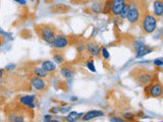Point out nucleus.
I'll return each instance as SVG.
<instances>
[{
	"mask_svg": "<svg viewBox=\"0 0 163 122\" xmlns=\"http://www.w3.org/2000/svg\"><path fill=\"white\" fill-rule=\"evenodd\" d=\"M145 94L147 97L152 98H160L163 95V85L159 82H151L150 85H146Z\"/></svg>",
	"mask_w": 163,
	"mask_h": 122,
	"instance_id": "20e7f679",
	"label": "nucleus"
},
{
	"mask_svg": "<svg viewBox=\"0 0 163 122\" xmlns=\"http://www.w3.org/2000/svg\"><path fill=\"white\" fill-rule=\"evenodd\" d=\"M133 47L136 51V57L137 58H142L144 57L145 55H147L149 53L153 51L152 48L148 47L147 45H145L142 41H135L134 44H133Z\"/></svg>",
	"mask_w": 163,
	"mask_h": 122,
	"instance_id": "39448f33",
	"label": "nucleus"
},
{
	"mask_svg": "<svg viewBox=\"0 0 163 122\" xmlns=\"http://www.w3.org/2000/svg\"><path fill=\"white\" fill-rule=\"evenodd\" d=\"M92 10L94 11L95 13H100V12H103V6H101L100 4H93L92 6Z\"/></svg>",
	"mask_w": 163,
	"mask_h": 122,
	"instance_id": "4be33fe9",
	"label": "nucleus"
},
{
	"mask_svg": "<svg viewBox=\"0 0 163 122\" xmlns=\"http://www.w3.org/2000/svg\"><path fill=\"white\" fill-rule=\"evenodd\" d=\"M110 121H114V122H123V121H125V119L118 118V117H111V118H110Z\"/></svg>",
	"mask_w": 163,
	"mask_h": 122,
	"instance_id": "c85d7f7f",
	"label": "nucleus"
},
{
	"mask_svg": "<svg viewBox=\"0 0 163 122\" xmlns=\"http://www.w3.org/2000/svg\"><path fill=\"white\" fill-rule=\"evenodd\" d=\"M35 96L34 95H26V96H22L19 98V103L24 106H26L28 108H31V109H34L36 107L35 105Z\"/></svg>",
	"mask_w": 163,
	"mask_h": 122,
	"instance_id": "9d476101",
	"label": "nucleus"
},
{
	"mask_svg": "<svg viewBox=\"0 0 163 122\" xmlns=\"http://www.w3.org/2000/svg\"><path fill=\"white\" fill-rule=\"evenodd\" d=\"M104 113L102 111H99V110H91L89 112H87L85 115L83 116V120L84 121H89V120H92L94 118H98V117H101L103 116Z\"/></svg>",
	"mask_w": 163,
	"mask_h": 122,
	"instance_id": "ddd939ff",
	"label": "nucleus"
},
{
	"mask_svg": "<svg viewBox=\"0 0 163 122\" xmlns=\"http://www.w3.org/2000/svg\"><path fill=\"white\" fill-rule=\"evenodd\" d=\"M31 85L32 87L37 91H44L46 88V82L42 77L39 76H34L31 79Z\"/></svg>",
	"mask_w": 163,
	"mask_h": 122,
	"instance_id": "9b49d317",
	"label": "nucleus"
},
{
	"mask_svg": "<svg viewBox=\"0 0 163 122\" xmlns=\"http://www.w3.org/2000/svg\"><path fill=\"white\" fill-rule=\"evenodd\" d=\"M68 45V39L65 36L62 35H57L55 36V38L53 39L52 43H51V47H53L54 49H63Z\"/></svg>",
	"mask_w": 163,
	"mask_h": 122,
	"instance_id": "0eeeda50",
	"label": "nucleus"
},
{
	"mask_svg": "<svg viewBox=\"0 0 163 122\" xmlns=\"http://www.w3.org/2000/svg\"><path fill=\"white\" fill-rule=\"evenodd\" d=\"M34 74H35L36 76H39V77L44 79V77H46L47 75H48V72H47V71L41 66V67H35V68H34Z\"/></svg>",
	"mask_w": 163,
	"mask_h": 122,
	"instance_id": "dca6fc26",
	"label": "nucleus"
},
{
	"mask_svg": "<svg viewBox=\"0 0 163 122\" xmlns=\"http://www.w3.org/2000/svg\"><path fill=\"white\" fill-rule=\"evenodd\" d=\"M141 27L146 34H152L156 30L157 27V18L155 15L146 12L142 16L141 19Z\"/></svg>",
	"mask_w": 163,
	"mask_h": 122,
	"instance_id": "f03ea898",
	"label": "nucleus"
},
{
	"mask_svg": "<svg viewBox=\"0 0 163 122\" xmlns=\"http://www.w3.org/2000/svg\"><path fill=\"white\" fill-rule=\"evenodd\" d=\"M53 61H54L55 63H57V64H61V63H63L64 59L60 54H55L54 56H53Z\"/></svg>",
	"mask_w": 163,
	"mask_h": 122,
	"instance_id": "412c9836",
	"label": "nucleus"
},
{
	"mask_svg": "<svg viewBox=\"0 0 163 122\" xmlns=\"http://www.w3.org/2000/svg\"><path fill=\"white\" fill-rule=\"evenodd\" d=\"M153 13L156 18L163 16V0H155L153 3Z\"/></svg>",
	"mask_w": 163,
	"mask_h": 122,
	"instance_id": "f8f14e48",
	"label": "nucleus"
},
{
	"mask_svg": "<svg viewBox=\"0 0 163 122\" xmlns=\"http://www.w3.org/2000/svg\"><path fill=\"white\" fill-rule=\"evenodd\" d=\"M68 109H69V108H66V109H65V108H61V109H60V112H62V113L68 112Z\"/></svg>",
	"mask_w": 163,
	"mask_h": 122,
	"instance_id": "2f4dec72",
	"label": "nucleus"
},
{
	"mask_svg": "<svg viewBox=\"0 0 163 122\" xmlns=\"http://www.w3.org/2000/svg\"><path fill=\"white\" fill-rule=\"evenodd\" d=\"M60 111L59 108H57V107H53L51 108V110H50V113H52V114H57L58 112Z\"/></svg>",
	"mask_w": 163,
	"mask_h": 122,
	"instance_id": "cd10ccee",
	"label": "nucleus"
},
{
	"mask_svg": "<svg viewBox=\"0 0 163 122\" xmlns=\"http://www.w3.org/2000/svg\"><path fill=\"white\" fill-rule=\"evenodd\" d=\"M130 9H131V4L130 3H126L125 8L122 9L121 13L119 14V18H121V19H125V18H128V12H130Z\"/></svg>",
	"mask_w": 163,
	"mask_h": 122,
	"instance_id": "a211bd4d",
	"label": "nucleus"
},
{
	"mask_svg": "<svg viewBox=\"0 0 163 122\" xmlns=\"http://www.w3.org/2000/svg\"><path fill=\"white\" fill-rule=\"evenodd\" d=\"M60 73H61V75H62L63 77H65V79H71V77L72 76V69H69L68 67H62L60 70Z\"/></svg>",
	"mask_w": 163,
	"mask_h": 122,
	"instance_id": "f3484780",
	"label": "nucleus"
},
{
	"mask_svg": "<svg viewBox=\"0 0 163 122\" xmlns=\"http://www.w3.org/2000/svg\"><path fill=\"white\" fill-rule=\"evenodd\" d=\"M87 68L89 70H91L92 72H96V68H95V65H94V61L93 60H89L87 62Z\"/></svg>",
	"mask_w": 163,
	"mask_h": 122,
	"instance_id": "5701e85b",
	"label": "nucleus"
},
{
	"mask_svg": "<svg viewBox=\"0 0 163 122\" xmlns=\"http://www.w3.org/2000/svg\"><path fill=\"white\" fill-rule=\"evenodd\" d=\"M41 66H42V67H43L48 73L54 72L55 69H56V66H55V64H54V62H52V61H50V60L43 61V62H42V65H41Z\"/></svg>",
	"mask_w": 163,
	"mask_h": 122,
	"instance_id": "2eb2a0df",
	"label": "nucleus"
},
{
	"mask_svg": "<svg viewBox=\"0 0 163 122\" xmlns=\"http://www.w3.org/2000/svg\"><path fill=\"white\" fill-rule=\"evenodd\" d=\"M154 65L155 66H158V67H160V66H163V60L160 58V59H155L153 61Z\"/></svg>",
	"mask_w": 163,
	"mask_h": 122,
	"instance_id": "a878e982",
	"label": "nucleus"
},
{
	"mask_svg": "<svg viewBox=\"0 0 163 122\" xmlns=\"http://www.w3.org/2000/svg\"><path fill=\"white\" fill-rule=\"evenodd\" d=\"M38 32L40 37L43 39V40L46 42L48 45L51 46V43L53 41V39L55 38V33L53 29L48 24H41V26H38Z\"/></svg>",
	"mask_w": 163,
	"mask_h": 122,
	"instance_id": "7ed1b4c3",
	"label": "nucleus"
},
{
	"mask_svg": "<svg viewBox=\"0 0 163 122\" xmlns=\"http://www.w3.org/2000/svg\"><path fill=\"white\" fill-rule=\"evenodd\" d=\"M15 68H16L15 64H8V65H6V67H5L4 69L6 71H11V70H13V69H15Z\"/></svg>",
	"mask_w": 163,
	"mask_h": 122,
	"instance_id": "bb28decb",
	"label": "nucleus"
},
{
	"mask_svg": "<svg viewBox=\"0 0 163 122\" xmlns=\"http://www.w3.org/2000/svg\"><path fill=\"white\" fill-rule=\"evenodd\" d=\"M101 54H102L103 58L105 60H108L109 57H110V54H109V51L107 49H106V47H102L101 48Z\"/></svg>",
	"mask_w": 163,
	"mask_h": 122,
	"instance_id": "aec40b11",
	"label": "nucleus"
},
{
	"mask_svg": "<svg viewBox=\"0 0 163 122\" xmlns=\"http://www.w3.org/2000/svg\"><path fill=\"white\" fill-rule=\"evenodd\" d=\"M125 5H126V0H112L111 13L114 16H119Z\"/></svg>",
	"mask_w": 163,
	"mask_h": 122,
	"instance_id": "6e6552de",
	"label": "nucleus"
},
{
	"mask_svg": "<svg viewBox=\"0 0 163 122\" xmlns=\"http://www.w3.org/2000/svg\"><path fill=\"white\" fill-rule=\"evenodd\" d=\"M86 50H87V45H85V44H78V53L85 52Z\"/></svg>",
	"mask_w": 163,
	"mask_h": 122,
	"instance_id": "b1692460",
	"label": "nucleus"
},
{
	"mask_svg": "<svg viewBox=\"0 0 163 122\" xmlns=\"http://www.w3.org/2000/svg\"><path fill=\"white\" fill-rule=\"evenodd\" d=\"M161 59H162V60H163V58H161Z\"/></svg>",
	"mask_w": 163,
	"mask_h": 122,
	"instance_id": "473e14b6",
	"label": "nucleus"
},
{
	"mask_svg": "<svg viewBox=\"0 0 163 122\" xmlns=\"http://www.w3.org/2000/svg\"><path fill=\"white\" fill-rule=\"evenodd\" d=\"M51 118H52L51 115H45L44 116V120L45 121H51Z\"/></svg>",
	"mask_w": 163,
	"mask_h": 122,
	"instance_id": "7c9ffc66",
	"label": "nucleus"
},
{
	"mask_svg": "<svg viewBox=\"0 0 163 122\" xmlns=\"http://www.w3.org/2000/svg\"><path fill=\"white\" fill-rule=\"evenodd\" d=\"M13 1L18 2V4H21V5H26V4H27V1H26V0H13Z\"/></svg>",
	"mask_w": 163,
	"mask_h": 122,
	"instance_id": "c756f323",
	"label": "nucleus"
},
{
	"mask_svg": "<svg viewBox=\"0 0 163 122\" xmlns=\"http://www.w3.org/2000/svg\"><path fill=\"white\" fill-rule=\"evenodd\" d=\"M131 75L136 80L138 85H141L143 87H146V85H150L153 80V73L147 70L146 68H140V67L134 68Z\"/></svg>",
	"mask_w": 163,
	"mask_h": 122,
	"instance_id": "f257e3e1",
	"label": "nucleus"
},
{
	"mask_svg": "<svg viewBox=\"0 0 163 122\" xmlns=\"http://www.w3.org/2000/svg\"><path fill=\"white\" fill-rule=\"evenodd\" d=\"M84 115H85L84 113H78V112H75V111H72V112H69L68 115L65 117V120L68 122H75L81 117L83 118Z\"/></svg>",
	"mask_w": 163,
	"mask_h": 122,
	"instance_id": "4468645a",
	"label": "nucleus"
},
{
	"mask_svg": "<svg viewBox=\"0 0 163 122\" xmlns=\"http://www.w3.org/2000/svg\"><path fill=\"white\" fill-rule=\"evenodd\" d=\"M126 19L128 21V23L131 24H137L139 23V21L142 19V11L138 6H131L130 12L128 14Z\"/></svg>",
	"mask_w": 163,
	"mask_h": 122,
	"instance_id": "423d86ee",
	"label": "nucleus"
},
{
	"mask_svg": "<svg viewBox=\"0 0 163 122\" xmlns=\"http://www.w3.org/2000/svg\"><path fill=\"white\" fill-rule=\"evenodd\" d=\"M111 2L112 0H106L103 4V13H109L111 12Z\"/></svg>",
	"mask_w": 163,
	"mask_h": 122,
	"instance_id": "6ab92c4d",
	"label": "nucleus"
},
{
	"mask_svg": "<svg viewBox=\"0 0 163 122\" xmlns=\"http://www.w3.org/2000/svg\"><path fill=\"white\" fill-rule=\"evenodd\" d=\"M87 51H88L89 54L93 57H98L101 54V48L96 42H94V41H91V42L87 43Z\"/></svg>",
	"mask_w": 163,
	"mask_h": 122,
	"instance_id": "1a4fd4ad",
	"label": "nucleus"
},
{
	"mask_svg": "<svg viewBox=\"0 0 163 122\" xmlns=\"http://www.w3.org/2000/svg\"><path fill=\"white\" fill-rule=\"evenodd\" d=\"M123 118H125L126 120H134L135 115L133 113H125V114L123 115Z\"/></svg>",
	"mask_w": 163,
	"mask_h": 122,
	"instance_id": "393cba45",
	"label": "nucleus"
}]
</instances>
